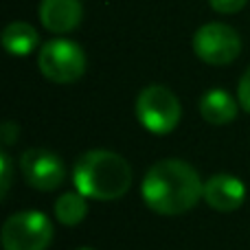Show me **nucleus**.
Masks as SVG:
<instances>
[{"label":"nucleus","mask_w":250,"mask_h":250,"mask_svg":"<svg viewBox=\"0 0 250 250\" xmlns=\"http://www.w3.org/2000/svg\"><path fill=\"white\" fill-rule=\"evenodd\" d=\"M180 101L169 88L165 86H147L136 97V119L147 132L151 134H169L180 123Z\"/></svg>","instance_id":"obj_3"},{"label":"nucleus","mask_w":250,"mask_h":250,"mask_svg":"<svg viewBox=\"0 0 250 250\" xmlns=\"http://www.w3.org/2000/svg\"><path fill=\"white\" fill-rule=\"evenodd\" d=\"M193 53L211 66L230 64L242 53V38L233 26L224 22H208L193 35Z\"/></svg>","instance_id":"obj_6"},{"label":"nucleus","mask_w":250,"mask_h":250,"mask_svg":"<svg viewBox=\"0 0 250 250\" xmlns=\"http://www.w3.org/2000/svg\"><path fill=\"white\" fill-rule=\"evenodd\" d=\"M53 224L42 211L13 213L2 226L4 250H46L53 242Z\"/></svg>","instance_id":"obj_4"},{"label":"nucleus","mask_w":250,"mask_h":250,"mask_svg":"<svg viewBox=\"0 0 250 250\" xmlns=\"http://www.w3.org/2000/svg\"><path fill=\"white\" fill-rule=\"evenodd\" d=\"M73 182L82 195L101 202H112L132 187V167L123 156L108 149L86 151L75 163Z\"/></svg>","instance_id":"obj_2"},{"label":"nucleus","mask_w":250,"mask_h":250,"mask_svg":"<svg viewBox=\"0 0 250 250\" xmlns=\"http://www.w3.org/2000/svg\"><path fill=\"white\" fill-rule=\"evenodd\" d=\"M55 217L60 224L64 226H77L83 222L88 213V202H86V195L77 193H64L60 200L55 202Z\"/></svg>","instance_id":"obj_12"},{"label":"nucleus","mask_w":250,"mask_h":250,"mask_svg":"<svg viewBox=\"0 0 250 250\" xmlns=\"http://www.w3.org/2000/svg\"><path fill=\"white\" fill-rule=\"evenodd\" d=\"M248 0H208L211 9H215L217 13H237L246 7Z\"/></svg>","instance_id":"obj_14"},{"label":"nucleus","mask_w":250,"mask_h":250,"mask_svg":"<svg viewBox=\"0 0 250 250\" xmlns=\"http://www.w3.org/2000/svg\"><path fill=\"white\" fill-rule=\"evenodd\" d=\"M20 171L26 185L38 191H53L66 180V165L55 151L35 147L20 158Z\"/></svg>","instance_id":"obj_7"},{"label":"nucleus","mask_w":250,"mask_h":250,"mask_svg":"<svg viewBox=\"0 0 250 250\" xmlns=\"http://www.w3.org/2000/svg\"><path fill=\"white\" fill-rule=\"evenodd\" d=\"M145 204L158 215H180L200 202L204 182L189 163L180 158H165L151 165L141 185Z\"/></svg>","instance_id":"obj_1"},{"label":"nucleus","mask_w":250,"mask_h":250,"mask_svg":"<svg viewBox=\"0 0 250 250\" xmlns=\"http://www.w3.org/2000/svg\"><path fill=\"white\" fill-rule=\"evenodd\" d=\"M204 202L211 208L222 213L235 211L246 200V187L237 176L230 173H215L204 182Z\"/></svg>","instance_id":"obj_8"},{"label":"nucleus","mask_w":250,"mask_h":250,"mask_svg":"<svg viewBox=\"0 0 250 250\" xmlns=\"http://www.w3.org/2000/svg\"><path fill=\"white\" fill-rule=\"evenodd\" d=\"M200 114L211 125H226L237 117V101L222 88H211L200 99Z\"/></svg>","instance_id":"obj_10"},{"label":"nucleus","mask_w":250,"mask_h":250,"mask_svg":"<svg viewBox=\"0 0 250 250\" xmlns=\"http://www.w3.org/2000/svg\"><path fill=\"white\" fill-rule=\"evenodd\" d=\"M0 173H2V178H0V195L7 198V191L11 187V158H9L7 151L0 154Z\"/></svg>","instance_id":"obj_13"},{"label":"nucleus","mask_w":250,"mask_h":250,"mask_svg":"<svg viewBox=\"0 0 250 250\" xmlns=\"http://www.w3.org/2000/svg\"><path fill=\"white\" fill-rule=\"evenodd\" d=\"M83 18L79 0H42L40 2V22L51 33H70L77 29Z\"/></svg>","instance_id":"obj_9"},{"label":"nucleus","mask_w":250,"mask_h":250,"mask_svg":"<svg viewBox=\"0 0 250 250\" xmlns=\"http://www.w3.org/2000/svg\"><path fill=\"white\" fill-rule=\"evenodd\" d=\"M77 250H95V248H88V246H82V248H77Z\"/></svg>","instance_id":"obj_16"},{"label":"nucleus","mask_w":250,"mask_h":250,"mask_svg":"<svg viewBox=\"0 0 250 250\" xmlns=\"http://www.w3.org/2000/svg\"><path fill=\"white\" fill-rule=\"evenodd\" d=\"M237 97H239V105L246 112H250V66L246 68V73L239 79V88H237Z\"/></svg>","instance_id":"obj_15"},{"label":"nucleus","mask_w":250,"mask_h":250,"mask_svg":"<svg viewBox=\"0 0 250 250\" xmlns=\"http://www.w3.org/2000/svg\"><path fill=\"white\" fill-rule=\"evenodd\" d=\"M2 46L9 55L24 57L38 46V31L29 22H11L2 31Z\"/></svg>","instance_id":"obj_11"},{"label":"nucleus","mask_w":250,"mask_h":250,"mask_svg":"<svg viewBox=\"0 0 250 250\" xmlns=\"http://www.w3.org/2000/svg\"><path fill=\"white\" fill-rule=\"evenodd\" d=\"M42 75L53 83H73L86 73V53L70 40H51L38 55Z\"/></svg>","instance_id":"obj_5"}]
</instances>
